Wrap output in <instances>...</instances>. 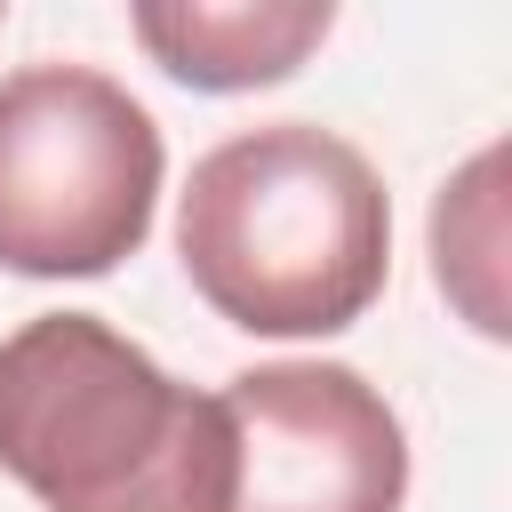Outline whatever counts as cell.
Listing matches in <instances>:
<instances>
[{
  "label": "cell",
  "mask_w": 512,
  "mask_h": 512,
  "mask_svg": "<svg viewBox=\"0 0 512 512\" xmlns=\"http://www.w3.org/2000/svg\"><path fill=\"white\" fill-rule=\"evenodd\" d=\"M232 512H400L408 432L392 400L344 360H264L224 392Z\"/></svg>",
  "instance_id": "4"
},
{
  "label": "cell",
  "mask_w": 512,
  "mask_h": 512,
  "mask_svg": "<svg viewBox=\"0 0 512 512\" xmlns=\"http://www.w3.org/2000/svg\"><path fill=\"white\" fill-rule=\"evenodd\" d=\"M192 288L248 336H336L384 296L392 200L360 144L264 120L208 144L176 200Z\"/></svg>",
  "instance_id": "1"
},
{
  "label": "cell",
  "mask_w": 512,
  "mask_h": 512,
  "mask_svg": "<svg viewBox=\"0 0 512 512\" xmlns=\"http://www.w3.org/2000/svg\"><path fill=\"white\" fill-rule=\"evenodd\" d=\"M136 40L160 56V72H176L184 88L232 96V88H264L288 80L336 24L328 0H152L128 16Z\"/></svg>",
  "instance_id": "5"
},
{
  "label": "cell",
  "mask_w": 512,
  "mask_h": 512,
  "mask_svg": "<svg viewBox=\"0 0 512 512\" xmlns=\"http://www.w3.org/2000/svg\"><path fill=\"white\" fill-rule=\"evenodd\" d=\"M168 176L160 120L96 64H24L0 80V264L24 280H96L144 248Z\"/></svg>",
  "instance_id": "3"
},
{
  "label": "cell",
  "mask_w": 512,
  "mask_h": 512,
  "mask_svg": "<svg viewBox=\"0 0 512 512\" xmlns=\"http://www.w3.org/2000/svg\"><path fill=\"white\" fill-rule=\"evenodd\" d=\"M0 472L48 512H232V416L96 312L0 336Z\"/></svg>",
  "instance_id": "2"
}]
</instances>
